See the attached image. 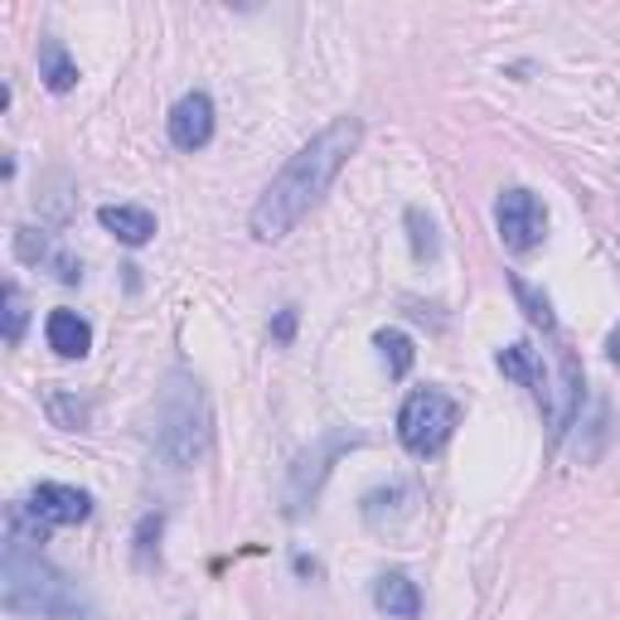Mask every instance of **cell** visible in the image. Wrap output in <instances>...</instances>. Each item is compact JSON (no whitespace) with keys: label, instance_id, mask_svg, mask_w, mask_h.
<instances>
[{"label":"cell","instance_id":"cell-1","mask_svg":"<svg viewBox=\"0 0 620 620\" xmlns=\"http://www.w3.org/2000/svg\"><path fill=\"white\" fill-rule=\"evenodd\" d=\"M359 141H363L359 117H335L325 131H315V137L301 145L282 170H276V180L262 189V199L252 204V218H248L252 238L258 242H282L291 228H296L301 218L330 194L339 170H345L349 155L359 151Z\"/></svg>","mask_w":620,"mask_h":620},{"label":"cell","instance_id":"cell-2","mask_svg":"<svg viewBox=\"0 0 620 620\" xmlns=\"http://www.w3.org/2000/svg\"><path fill=\"white\" fill-rule=\"evenodd\" d=\"M145 442H151V452L170 470H189L209 456L214 417H209V398H204L194 373H170L161 383L151 412H145Z\"/></svg>","mask_w":620,"mask_h":620},{"label":"cell","instance_id":"cell-3","mask_svg":"<svg viewBox=\"0 0 620 620\" xmlns=\"http://www.w3.org/2000/svg\"><path fill=\"white\" fill-rule=\"evenodd\" d=\"M0 606L10 616L44 620H93V597L73 577H64L44 553L0 548Z\"/></svg>","mask_w":620,"mask_h":620},{"label":"cell","instance_id":"cell-4","mask_svg":"<svg viewBox=\"0 0 620 620\" xmlns=\"http://www.w3.org/2000/svg\"><path fill=\"white\" fill-rule=\"evenodd\" d=\"M456 427H460V407H456V398L442 393V388H417V393H407L403 412H398V442H403L417 460L446 452V442L456 436Z\"/></svg>","mask_w":620,"mask_h":620},{"label":"cell","instance_id":"cell-5","mask_svg":"<svg viewBox=\"0 0 620 620\" xmlns=\"http://www.w3.org/2000/svg\"><path fill=\"white\" fill-rule=\"evenodd\" d=\"M494 228H500V242L509 252H533L548 238V209L533 189H504L494 199Z\"/></svg>","mask_w":620,"mask_h":620},{"label":"cell","instance_id":"cell-6","mask_svg":"<svg viewBox=\"0 0 620 620\" xmlns=\"http://www.w3.org/2000/svg\"><path fill=\"white\" fill-rule=\"evenodd\" d=\"M359 442H363L359 432H330V436H320L315 452H306L296 460V470H291V514H301V509L320 494V480L330 476V460L339 452H349V446H359Z\"/></svg>","mask_w":620,"mask_h":620},{"label":"cell","instance_id":"cell-7","mask_svg":"<svg viewBox=\"0 0 620 620\" xmlns=\"http://www.w3.org/2000/svg\"><path fill=\"white\" fill-rule=\"evenodd\" d=\"M30 514L48 529H68V524H83L93 514V494L88 490H73V485H34L30 490Z\"/></svg>","mask_w":620,"mask_h":620},{"label":"cell","instance_id":"cell-8","mask_svg":"<svg viewBox=\"0 0 620 620\" xmlns=\"http://www.w3.org/2000/svg\"><path fill=\"white\" fill-rule=\"evenodd\" d=\"M165 131H170V141L180 145V151H204V145L214 141V102H209V93H185L175 107H170V117H165Z\"/></svg>","mask_w":620,"mask_h":620},{"label":"cell","instance_id":"cell-9","mask_svg":"<svg viewBox=\"0 0 620 620\" xmlns=\"http://www.w3.org/2000/svg\"><path fill=\"white\" fill-rule=\"evenodd\" d=\"M44 339L58 359H83L93 349V325L78 311H48L44 320Z\"/></svg>","mask_w":620,"mask_h":620},{"label":"cell","instance_id":"cell-10","mask_svg":"<svg viewBox=\"0 0 620 620\" xmlns=\"http://www.w3.org/2000/svg\"><path fill=\"white\" fill-rule=\"evenodd\" d=\"M373 606L388 616V620H417L422 616V591L407 573H383L373 581Z\"/></svg>","mask_w":620,"mask_h":620},{"label":"cell","instance_id":"cell-11","mask_svg":"<svg viewBox=\"0 0 620 620\" xmlns=\"http://www.w3.org/2000/svg\"><path fill=\"white\" fill-rule=\"evenodd\" d=\"M494 363H500L504 379L524 383L543 407L553 403V388H548V373H543V363H539V349H529V345H509V349H500V359H494Z\"/></svg>","mask_w":620,"mask_h":620},{"label":"cell","instance_id":"cell-12","mask_svg":"<svg viewBox=\"0 0 620 620\" xmlns=\"http://www.w3.org/2000/svg\"><path fill=\"white\" fill-rule=\"evenodd\" d=\"M97 224H102L117 242H127V248H141V242L155 238V214L131 209V204H107V209H97Z\"/></svg>","mask_w":620,"mask_h":620},{"label":"cell","instance_id":"cell-13","mask_svg":"<svg viewBox=\"0 0 620 620\" xmlns=\"http://www.w3.org/2000/svg\"><path fill=\"white\" fill-rule=\"evenodd\" d=\"M40 78H44L48 93H73V88H78V64H73L68 48L58 40L40 44Z\"/></svg>","mask_w":620,"mask_h":620},{"label":"cell","instance_id":"cell-14","mask_svg":"<svg viewBox=\"0 0 620 620\" xmlns=\"http://www.w3.org/2000/svg\"><path fill=\"white\" fill-rule=\"evenodd\" d=\"M373 345H379V355L388 363V379H407L412 373V359H417V349H412V339L403 330H379L373 335Z\"/></svg>","mask_w":620,"mask_h":620},{"label":"cell","instance_id":"cell-15","mask_svg":"<svg viewBox=\"0 0 620 620\" xmlns=\"http://www.w3.org/2000/svg\"><path fill=\"white\" fill-rule=\"evenodd\" d=\"M509 286H514V301H519V311H524L529 315V320L533 325H543V330H557V315H553V301L548 296H543V291L539 286H529L524 282V276H509Z\"/></svg>","mask_w":620,"mask_h":620},{"label":"cell","instance_id":"cell-16","mask_svg":"<svg viewBox=\"0 0 620 620\" xmlns=\"http://www.w3.org/2000/svg\"><path fill=\"white\" fill-rule=\"evenodd\" d=\"M44 407H48V417H54V427H64V432H83V427H88V403H83V398H73V393H64V388H54V393L44 398Z\"/></svg>","mask_w":620,"mask_h":620},{"label":"cell","instance_id":"cell-17","mask_svg":"<svg viewBox=\"0 0 620 620\" xmlns=\"http://www.w3.org/2000/svg\"><path fill=\"white\" fill-rule=\"evenodd\" d=\"M15 258L30 262V267H48V262L58 258V248L48 242L44 228H30V224H24V228H15Z\"/></svg>","mask_w":620,"mask_h":620},{"label":"cell","instance_id":"cell-18","mask_svg":"<svg viewBox=\"0 0 620 620\" xmlns=\"http://www.w3.org/2000/svg\"><path fill=\"white\" fill-rule=\"evenodd\" d=\"M0 306H6V345H20L24 339V320H30V306H24L20 286L6 282V291H0Z\"/></svg>","mask_w":620,"mask_h":620},{"label":"cell","instance_id":"cell-19","mask_svg":"<svg viewBox=\"0 0 620 620\" xmlns=\"http://www.w3.org/2000/svg\"><path fill=\"white\" fill-rule=\"evenodd\" d=\"M407 228H412V252H417V262H432L436 258V228L432 218L422 209H407Z\"/></svg>","mask_w":620,"mask_h":620},{"label":"cell","instance_id":"cell-20","mask_svg":"<svg viewBox=\"0 0 620 620\" xmlns=\"http://www.w3.org/2000/svg\"><path fill=\"white\" fill-rule=\"evenodd\" d=\"M161 529H165L161 514H145V519H141V533H137V557H141V567L151 563V548H155V539H161Z\"/></svg>","mask_w":620,"mask_h":620},{"label":"cell","instance_id":"cell-21","mask_svg":"<svg viewBox=\"0 0 620 620\" xmlns=\"http://www.w3.org/2000/svg\"><path fill=\"white\" fill-rule=\"evenodd\" d=\"M48 267H54V276H58L64 286H78V282H83V262H78V258H68V252H58V258L48 262Z\"/></svg>","mask_w":620,"mask_h":620},{"label":"cell","instance_id":"cell-22","mask_svg":"<svg viewBox=\"0 0 620 620\" xmlns=\"http://www.w3.org/2000/svg\"><path fill=\"white\" fill-rule=\"evenodd\" d=\"M272 339H276V345H291V339H296V306H286L272 320Z\"/></svg>","mask_w":620,"mask_h":620},{"label":"cell","instance_id":"cell-23","mask_svg":"<svg viewBox=\"0 0 620 620\" xmlns=\"http://www.w3.org/2000/svg\"><path fill=\"white\" fill-rule=\"evenodd\" d=\"M606 359L620 363V325H616V335H611V345H606Z\"/></svg>","mask_w":620,"mask_h":620}]
</instances>
